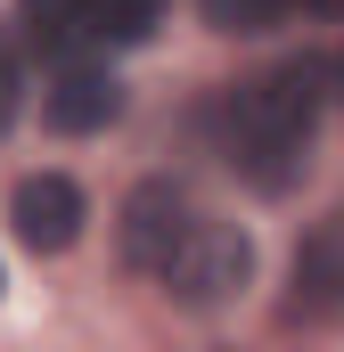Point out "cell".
<instances>
[{"label":"cell","mask_w":344,"mask_h":352,"mask_svg":"<svg viewBox=\"0 0 344 352\" xmlns=\"http://www.w3.org/2000/svg\"><path fill=\"white\" fill-rule=\"evenodd\" d=\"M320 82H328V66L295 58V66H270V74H255V82H238L222 98V156L255 188L279 197L287 180L303 173L312 123H320Z\"/></svg>","instance_id":"cell-1"},{"label":"cell","mask_w":344,"mask_h":352,"mask_svg":"<svg viewBox=\"0 0 344 352\" xmlns=\"http://www.w3.org/2000/svg\"><path fill=\"white\" fill-rule=\"evenodd\" d=\"M164 278L172 303H189V311H222V303H238L246 295V278H255V238L238 230V221H189V238L172 246V263L156 270Z\"/></svg>","instance_id":"cell-2"},{"label":"cell","mask_w":344,"mask_h":352,"mask_svg":"<svg viewBox=\"0 0 344 352\" xmlns=\"http://www.w3.org/2000/svg\"><path fill=\"white\" fill-rule=\"evenodd\" d=\"M189 221H197V205H189L172 180H140V188L123 197V263L156 278V270L172 263V246L189 238Z\"/></svg>","instance_id":"cell-3"},{"label":"cell","mask_w":344,"mask_h":352,"mask_svg":"<svg viewBox=\"0 0 344 352\" xmlns=\"http://www.w3.org/2000/svg\"><path fill=\"white\" fill-rule=\"evenodd\" d=\"M8 221H17V238H25L33 254H66V246L83 238V188L66 173H33V180H17Z\"/></svg>","instance_id":"cell-4"},{"label":"cell","mask_w":344,"mask_h":352,"mask_svg":"<svg viewBox=\"0 0 344 352\" xmlns=\"http://www.w3.org/2000/svg\"><path fill=\"white\" fill-rule=\"evenodd\" d=\"M295 311L312 320H344V213L320 221L295 254Z\"/></svg>","instance_id":"cell-5"},{"label":"cell","mask_w":344,"mask_h":352,"mask_svg":"<svg viewBox=\"0 0 344 352\" xmlns=\"http://www.w3.org/2000/svg\"><path fill=\"white\" fill-rule=\"evenodd\" d=\"M115 115H123V82L115 74H90V66L58 74V90H50V123L58 131H107Z\"/></svg>","instance_id":"cell-6"},{"label":"cell","mask_w":344,"mask_h":352,"mask_svg":"<svg viewBox=\"0 0 344 352\" xmlns=\"http://www.w3.org/2000/svg\"><path fill=\"white\" fill-rule=\"evenodd\" d=\"M156 16H164V0H83V33L90 41H115V50L148 41Z\"/></svg>","instance_id":"cell-7"},{"label":"cell","mask_w":344,"mask_h":352,"mask_svg":"<svg viewBox=\"0 0 344 352\" xmlns=\"http://www.w3.org/2000/svg\"><path fill=\"white\" fill-rule=\"evenodd\" d=\"M197 8H205L213 33H270L287 16V0H197Z\"/></svg>","instance_id":"cell-8"},{"label":"cell","mask_w":344,"mask_h":352,"mask_svg":"<svg viewBox=\"0 0 344 352\" xmlns=\"http://www.w3.org/2000/svg\"><path fill=\"white\" fill-rule=\"evenodd\" d=\"M25 33L50 41V50L74 41V33H83V0H25Z\"/></svg>","instance_id":"cell-9"},{"label":"cell","mask_w":344,"mask_h":352,"mask_svg":"<svg viewBox=\"0 0 344 352\" xmlns=\"http://www.w3.org/2000/svg\"><path fill=\"white\" fill-rule=\"evenodd\" d=\"M17 107H25V74H17V66L0 58V131L17 123Z\"/></svg>","instance_id":"cell-10"},{"label":"cell","mask_w":344,"mask_h":352,"mask_svg":"<svg viewBox=\"0 0 344 352\" xmlns=\"http://www.w3.org/2000/svg\"><path fill=\"white\" fill-rule=\"evenodd\" d=\"M287 8H312V16H344V0H287Z\"/></svg>","instance_id":"cell-11"},{"label":"cell","mask_w":344,"mask_h":352,"mask_svg":"<svg viewBox=\"0 0 344 352\" xmlns=\"http://www.w3.org/2000/svg\"><path fill=\"white\" fill-rule=\"evenodd\" d=\"M328 82H336V90H344V50H336V66H328Z\"/></svg>","instance_id":"cell-12"},{"label":"cell","mask_w":344,"mask_h":352,"mask_svg":"<svg viewBox=\"0 0 344 352\" xmlns=\"http://www.w3.org/2000/svg\"><path fill=\"white\" fill-rule=\"evenodd\" d=\"M0 295H8V278H0Z\"/></svg>","instance_id":"cell-13"}]
</instances>
